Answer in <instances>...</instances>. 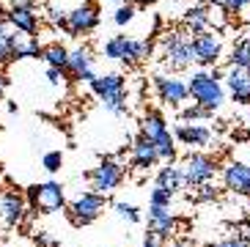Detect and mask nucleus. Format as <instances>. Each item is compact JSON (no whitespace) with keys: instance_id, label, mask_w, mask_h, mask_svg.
Segmentation results:
<instances>
[{"instance_id":"obj_1","label":"nucleus","mask_w":250,"mask_h":247,"mask_svg":"<svg viewBox=\"0 0 250 247\" xmlns=\"http://www.w3.org/2000/svg\"><path fill=\"white\" fill-rule=\"evenodd\" d=\"M223 74L220 72H195L190 77V96L195 99V104H204L209 110H217L226 102V88L220 85Z\"/></svg>"},{"instance_id":"obj_2","label":"nucleus","mask_w":250,"mask_h":247,"mask_svg":"<svg viewBox=\"0 0 250 247\" xmlns=\"http://www.w3.org/2000/svg\"><path fill=\"white\" fill-rule=\"evenodd\" d=\"M220 167H217V160L212 154H204V151H190L184 157V165H182V176H184V187L190 189H198L204 184H209L214 179Z\"/></svg>"},{"instance_id":"obj_3","label":"nucleus","mask_w":250,"mask_h":247,"mask_svg":"<svg viewBox=\"0 0 250 247\" xmlns=\"http://www.w3.org/2000/svg\"><path fill=\"white\" fill-rule=\"evenodd\" d=\"M162 55H165V63H168L173 72H182V69H187L192 61H198L195 58L192 39H187L184 33H179V30L162 36Z\"/></svg>"},{"instance_id":"obj_4","label":"nucleus","mask_w":250,"mask_h":247,"mask_svg":"<svg viewBox=\"0 0 250 247\" xmlns=\"http://www.w3.org/2000/svg\"><path fill=\"white\" fill-rule=\"evenodd\" d=\"M124 165L116 160H110V157H102V162L94 167V170H88L85 173V179L91 182V189L94 192H99V195H110L113 189L121 187V182H124Z\"/></svg>"},{"instance_id":"obj_5","label":"nucleus","mask_w":250,"mask_h":247,"mask_svg":"<svg viewBox=\"0 0 250 247\" xmlns=\"http://www.w3.org/2000/svg\"><path fill=\"white\" fill-rule=\"evenodd\" d=\"M102 211H104V195L88 189V192H80V195L69 204V220H72L77 228H85V226H91Z\"/></svg>"},{"instance_id":"obj_6","label":"nucleus","mask_w":250,"mask_h":247,"mask_svg":"<svg viewBox=\"0 0 250 247\" xmlns=\"http://www.w3.org/2000/svg\"><path fill=\"white\" fill-rule=\"evenodd\" d=\"M96 28H99V8H96V3H83L74 11H69V22H66L69 36H88Z\"/></svg>"},{"instance_id":"obj_7","label":"nucleus","mask_w":250,"mask_h":247,"mask_svg":"<svg viewBox=\"0 0 250 247\" xmlns=\"http://www.w3.org/2000/svg\"><path fill=\"white\" fill-rule=\"evenodd\" d=\"M154 88H157L160 102L173 104V107L187 102V96H190V85L184 80H179V77H173V74H160V77H154Z\"/></svg>"},{"instance_id":"obj_8","label":"nucleus","mask_w":250,"mask_h":247,"mask_svg":"<svg viewBox=\"0 0 250 247\" xmlns=\"http://www.w3.org/2000/svg\"><path fill=\"white\" fill-rule=\"evenodd\" d=\"M66 74L72 80H80V82H94L99 74L94 72V52L88 47H77V50L69 52V66H66Z\"/></svg>"},{"instance_id":"obj_9","label":"nucleus","mask_w":250,"mask_h":247,"mask_svg":"<svg viewBox=\"0 0 250 247\" xmlns=\"http://www.w3.org/2000/svg\"><path fill=\"white\" fill-rule=\"evenodd\" d=\"M192 47H195V58L204 66H214L223 55V41L214 30H204L192 36Z\"/></svg>"},{"instance_id":"obj_10","label":"nucleus","mask_w":250,"mask_h":247,"mask_svg":"<svg viewBox=\"0 0 250 247\" xmlns=\"http://www.w3.org/2000/svg\"><path fill=\"white\" fill-rule=\"evenodd\" d=\"M223 184L234 195H250V165L248 162H228L223 167Z\"/></svg>"},{"instance_id":"obj_11","label":"nucleus","mask_w":250,"mask_h":247,"mask_svg":"<svg viewBox=\"0 0 250 247\" xmlns=\"http://www.w3.org/2000/svg\"><path fill=\"white\" fill-rule=\"evenodd\" d=\"M8 25L17 30V33H28V36H39V14L36 8H28L22 3H14V6L6 11Z\"/></svg>"},{"instance_id":"obj_12","label":"nucleus","mask_w":250,"mask_h":247,"mask_svg":"<svg viewBox=\"0 0 250 247\" xmlns=\"http://www.w3.org/2000/svg\"><path fill=\"white\" fill-rule=\"evenodd\" d=\"M223 80H226L228 96H231L236 104H250V69L231 66Z\"/></svg>"},{"instance_id":"obj_13","label":"nucleus","mask_w":250,"mask_h":247,"mask_svg":"<svg viewBox=\"0 0 250 247\" xmlns=\"http://www.w3.org/2000/svg\"><path fill=\"white\" fill-rule=\"evenodd\" d=\"M25 217H28V209H25L22 195L20 192H3L0 195V220H3V226L17 228Z\"/></svg>"},{"instance_id":"obj_14","label":"nucleus","mask_w":250,"mask_h":247,"mask_svg":"<svg viewBox=\"0 0 250 247\" xmlns=\"http://www.w3.org/2000/svg\"><path fill=\"white\" fill-rule=\"evenodd\" d=\"M179 228V220L170 214L168 206H151L148 209V231L157 233L160 239H170Z\"/></svg>"},{"instance_id":"obj_15","label":"nucleus","mask_w":250,"mask_h":247,"mask_svg":"<svg viewBox=\"0 0 250 247\" xmlns=\"http://www.w3.org/2000/svg\"><path fill=\"white\" fill-rule=\"evenodd\" d=\"M157 162H160V154H157L154 140H148L146 135H140L132 143V162H129V165H132L135 170H148V167H154Z\"/></svg>"},{"instance_id":"obj_16","label":"nucleus","mask_w":250,"mask_h":247,"mask_svg":"<svg viewBox=\"0 0 250 247\" xmlns=\"http://www.w3.org/2000/svg\"><path fill=\"white\" fill-rule=\"evenodd\" d=\"M176 140L190 148H204L212 143V129L206 124H179L176 126Z\"/></svg>"},{"instance_id":"obj_17","label":"nucleus","mask_w":250,"mask_h":247,"mask_svg":"<svg viewBox=\"0 0 250 247\" xmlns=\"http://www.w3.org/2000/svg\"><path fill=\"white\" fill-rule=\"evenodd\" d=\"M66 206V192L58 182H44L39 184V209L50 214V211H61Z\"/></svg>"},{"instance_id":"obj_18","label":"nucleus","mask_w":250,"mask_h":247,"mask_svg":"<svg viewBox=\"0 0 250 247\" xmlns=\"http://www.w3.org/2000/svg\"><path fill=\"white\" fill-rule=\"evenodd\" d=\"M124 85H126V77H124V74L110 72V74H99V77L91 82V91H94L99 99H107V96L124 94Z\"/></svg>"},{"instance_id":"obj_19","label":"nucleus","mask_w":250,"mask_h":247,"mask_svg":"<svg viewBox=\"0 0 250 247\" xmlns=\"http://www.w3.org/2000/svg\"><path fill=\"white\" fill-rule=\"evenodd\" d=\"M184 25L190 28V33H204L209 25H212V6L209 3H195L184 11Z\"/></svg>"},{"instance_id":"obj_20","label":"nucleus","mask_w":250,"mask_h":247,"mask_svg":"<svg viewBox=\"0 0 250 247\" xmlns=\"http://www.w3.org/2000/svg\"><path fill=\"white\" fill-rule=\"evenodd\" d=\"M42 52H44V47L39 44L36 36H28V33L17 36V33H14V52H11V61H20V58H42Z\"/></svg>"},{"instance_id":"obj_21","label":"nucleus","mask_w":250,"mask_h":247,"mask_svg":"<svg viewBox=\"0 0 250 247\" xmlns=\"http://www.w3.org/2000/svg\"><path fill=\"white\" fill-rule=\"evenodd\" d=\"M140 135H146L148 140H160L162 135H168V124H165L162 113L148 110L146 116H143V121H140Z\"/></svg>"},{"instance_id":"obj_22","label":"nucleus","mask_w":250,"mask_h":247,"mask_svg":"<svg viewBox=\"0 0 250 247\" xmlns=\"http://www.w3.org/2000/svg\"><path fill=\"white\" fill-rule=\"evenodd\" d=\"M157 187L168 189V192H176V189L184 187V176H182V167H173L168 162L165 167L157 170Z\"/></svg>"},{"instance_id":"obj_23","label":"nucleus","mask_w":250,"mask_h":247,"mask_svg":"<svg viewBox=\"0 0 250 247\" xmlns=\"http://www.w3.org/2000/svg\"><path fill=\"white\" fill-rule=\"evenodd\" d=\"M42 61L52 69H61V72L66 74V66H69V50L63 44H47L44 52H42Z\"/></svg>"},{"instance_id":"obj_24","label":"nucleus","mask_w":250,"mask_h":247,"mask_svg":"<svg viewBox=\"0 0 250 247\" xmlns=\"http://www.w3.org/2000/svg\"><path fill=\"white\" fill-rule=\"evenodd\" d=\"M228 66H239V69H250V36L239 39L234 44V50L228 55Z\"/></svg>"},{"instance_id":"obj_25","label":"nucleus","mask_w":250,"mask_h":247,"mask_svg":"<svg viewBox=\"0 0 250 247\" xmlns=\"http://www.w3.org/2000/svg\"><path fill=\"white\" fill-rule=\"evenodd\" d=\"M126 50H129V36H113L110 41H104V55L113 61H121L124 63Z\"/></svg>"},{"instance_id":"obj_26","label":"nucleus","mask_w":250,"mask_h":247,"mask_svg":"<svg viewBox=\"0 0 250 247\" xmlns=\"http://www.w3.org/2000/svg\"><path fill=\"white\" fill-rule=\"evenodd\" d=\"M8 20H0V61H11L14 52V33H11Z\"/></svg>"},{"instance_id":"obj_27","label":"nucleus","mask_w":250,"mask_h":247,"mask_svg":"<svg viewBox=\"0 0 250 247\" xmlns=\"http://www.w3.org/2000/svg\"><path fill=\"white\" fill-rule=\"evenodd\" d=\"M154 145H157V154H160V160L173 162V157H176V145H173V138H170V132H168V135H162L160 140H154Z\"/></svg>"},{"instance_id":"obj_28","label":"nucleus","mask_w":250,"mask_h":247,"mask_svg":"<svg viewBox=\"0 0 250 247\" xmlns=\"http://www.w3.org/2000/svg\"><path fill=\"white\" fill-rule=\"evenodd\" d=\"M214 116V110H209V107H204V104H192V107H187V110H182V118L184 121H209V118Z\"/></svg>"},{"instance_id":"obj_29","label":"nucleus","mask_w":250,"mask_h":247,"mask_svg":"<svg viewBox=\"0 0 250 247\" xmlns=\"http://www.w3.org/2000/svg\"><path fill=\"white\" fill-rule=\"evenodd\" d=\"M206 3L214 8H223L226 14H239L242 8L250 6V0H206Z\"/></svg>"},{"instance_id":"obj_30","label":"nucleus","mask_w":250,"mask_h":247,"mask_svg":"<svg viewBox=\"0 0 250 247\" xmlns=\"http://www.w3.org/2000/svg\"><path fill=\"white\" fill-rule=\"evenodd\" d=\"M104 110H110L113 116H126V96L124 94H116V96H107L102 99Z\"/></svg>"},{"instance_id":"obj_31","label":"nucleus","mask_w":250,"mask_h":247,"mask_svg":"<svg viewBox=\"0 0 250 247\" xmlns=\"http://www.w3.org/2000/svg\"><path fill=\"white\" fill-rule=\"evenodd\" d=\"M61 165H63V154L61 151H47L44 157H42V167H44L47 173H58Z\"/></svg>"},{"instance_id":"obj_32","label":"nucleus","mask_w":250,"mask_h":247,"mask_svg":"<svg viewBox=\"0 0 250 247\" xmlns=\"http://www.w3.org/2000/svg\"><path fill=\"white\" fill-rule=\"evenodd\" d=\"M206 247H250V239L245 233H239V236H228L223 242H212V245H206Z\"/></svg>"},{"instance_id":"obj_33","label":"nucleus","mask_w":250,"mask_h":247,"mask_svg":"<svg viewBox=\"0 0 250 247\" xmlns=\"http://www.w3.org/2000/svg\"><path fill=\"white\" fill-rule=\"evenodd\" d=\"M132 20H135V6H129V3L121 6L116 14H113V22H116V25H129Z\"/></svg>"},{"instance_id":"obj_34","label":"nucleus","mask_w":250,"mask_h":247,"mask_svg":"<svg viewBox=\"0 0 250 247\" xmlns=\"http://www.w3.org/2000/svg\"><path fill=\"white\" fill-rule=\"evenodd\" d=\"M116 211H118V214H121L124 220H129V223H138V220H140V211H138V206H132V204H124V201H121V204H116Z\"/></svg>"},{"instance_id":"obj_35","label":"nucleus","mask_w":250,"mask_h":247,"mask_svg":"<svg viewBox=\"0 0 250 247\" xmlns=\"http://www.w3.org/2000/svg\"><path fill=\"white\" fill-rule=\"evenodd\" d=\"M214 198H217V189L212 187V182H209V184H204V187H198V192H195L192 201H195V204H209V201H214Z\"/></svg>"},{"instance_id":"obj_36","label":"nucleus","mask_w":250,"mask_h":247,"mask_svg":"<svg viewBox=\"0 0 250 247\" xmlns=\"http://www.w3.org/2000/svg\"><path fill=\"white\" fill-rule=\"evenodd\" d=\"M170 198H173V192H168V189L162 187L151 189V206H170Z\"/></svg>"},{"instance_id":"obj_37","label":"nucleus","mask_w":250,"mask_h":247,"mask_svg":"<svg viewBox=\"0 0 250 247\" xmlns=\"http://www.w3.org/2000/svg\"><path fill=\"white\" fill-rule=\"evenodd\" d=\"M33 242H36V247H58V239L47 236V231H39L36 236H33Z\"/></svg>"},{"instance_id":"obj_38","label":"nucleus","mask_w":250,"mask_h":247,"mask_svg":"<svg viewBox=\"0 0 250 247\" xmlns=\"http://www.w3.org/2000/svg\"><path fill=\"white\" fill-rule=\"evenodd\" d=\"M50 20L55 22V25H61V28H63V30H66L69 14H66V11H58V8H50Z\"/></svg>"},{"instance_id":"obj_39","label":"nucleus","mask_w":250,"mask_h":247,"mask_svg":"<svg viewBox=\"0 0 250 247\" xmlns=\"http://www.w3.org/2000/svg\"><path fill=\"white\" fill-rule=\"evenodd\" d=\"M25 198H28V204L33 206V209H39V184H30V187L25 189Z\"/></svg>"},{"instance_id":"obj_40","label":"nucleus","mask_w":250,"mask_h":247,"mask_svg":"<svg viewBox=\"0 0 250 247\" xmlns=\"http://www.w3.org/2000/svg\"><path fill=\"white\" fill-rule=\"evenodd\" d=\"M61 80H63V72H61V69L47 66V82H50V85H61Z\"/></svg>"},{"instance_id":"obj_41","label":"nucleus","mask_w":250,"mask_h":247,"mask_svg":"<svg viewBox=\"0 0 250 247\" xmlns=\"http://www.w3.org/2000/svg\"><path fill=\"white\" fill-rule=\"evenodd\" d=\"M160 236H157V233H151V231H148L146 233V239H143V247H160Z\"/></svg>"},{"instance_id":"obj_42","label":"nucleus","mask_w":250,"mask_h":247,"mask_svg":"<svg viewBox=\"0 0 250 247\" xmlns=\"http://www.w3.org/2000/svg\"><path fill=\"white\" fill-rule=\"evenodd\" d=\"M165 247H195V245H192V242L187 239V236H182V239H170Z\"/></svg>"},{"instance_id":"obj_43","label":"nucleus","mask_w":250,"mask_h":247,"mask_svg":"<svg viewBox=\"0 0 250 247\" xmlns=\"http://www.w3.org/2000/svg\"><path fill=\"white\" fill-rule=\"evenodd\" d=\"M157 0H135V6H140V8H146V6H154Z\"/></svg>"},{"instance_id":"obj_44","label":"nucleus","mask_w":250,"mask_h":247,"mask_svg":"<svg viewBox=\"0 0 250 247\" xmlns=\"http://www.w3.org/2000/svg\"><path fill=\"white\" fill-rule=\"evenodd\" d=\"M6 82H8V80L3 77V74H0V99H3V88H6Z\"/></svg>"},{"instance_id":"obj_45","label":"nucleus","mask_w":250,"mask_h":247,"mask_svg":"<svg viewBox=\"0 0 250 247\" xmlns=\"http://www.w3.org/2000/svg\"><path fill=\"white\" fill-rule=\"evenodd\" d=\"M0 20H6V8H3V0H0Z\"/></svg>"},{"instance_id":"obj_46","label":"nucleus","mask_w":250,"mask_h":247,"mask_svg":"<svg viewBox=\"0 0 250 247\" xmlns=\"http://www.w3.org/2000/svg\"><path fill=\"white\" fill-rule=\"evenodd\" d=\"M245 228H250V211L245 214Z\"/></svg>"},{"instance_id":"obj_47","label":"nucleus","mask_w":250,"mask_h":247,"mask_svg":"<svg viewBox=\"0 0 250 247\" xmlns=\"http://www.w3.org/2000/svg\"><path fill=\"white\" fill-rule=\"evenodd\" d=\"M248 25H250V14H248Z\"/></svg>"}]
</instances>
